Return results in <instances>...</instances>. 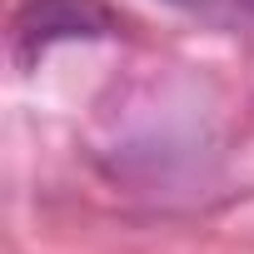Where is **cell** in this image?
Here are the masks:
<instances>
[{
  "label": "cell",
  "instance_id": "cell-1",
  "mask_svg": "<svg viewBox=\"0 0 254 254\" xmlns=\"http://www.w3.org/2000/svg\"><path fill=\"white\" fill-rule=\"evenodd\" d=\"M115 20L100 0H30L15 20V45L45 50L50 40H75V35H105Z\"/></svg>",
  "mask_w": 254,
  "mask_h": 254
}]
</instances>
